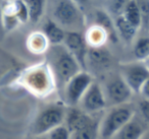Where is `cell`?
I'll list each match as a JSON object with an SVG mask.
<instances>
[{"label": "cell", "mask_w": 149, "mask_h": 139, "mask_svg": "<svg viewBox=\"0 0 149 139\" xmlns=\"http://www.w3.org/2000/svg\"><path fill=\"white\" fill-rule=\"evenodd\" d=\"M51 14L52 21L68 31H76L83 23L81 9L72 0H53Z\"/></svg>", "instance_id": "obj_4"}, {"label": "cell", "mask_w": 149, "mask_h": 139, "mask_svg": "<svg viewBox=\"0 0 149 139\" xmlns=\"http://www.w3.org/2000/svg\"><path fill=\"white\" fill-rule=\"evenodd\" d=\"M65 108L61 104H52L44 108L35 118L31 127V132L34 136L44 135L54 127L64 123Z\"/></svg>", "instance_id": "obj_5"}, {"label": "cell", "mask_w": 149, "mask_h": 139, "mask_svg": "<svg viewBox=\"0 0 149 139\" xmlns=\"http://www.w3.org/2000/svg\"><path fill=\"white\" fill-rule=\"evenodd\" d=\"M29 13V21L37 23L42 19L45 11L46 0H25Z\"/></svg>", "instance_id": "obj_17"}, {"label": "cell", "mask_w": 149, "mask_h": 139, "mask_svg": "<svg viewBox=\"0 0 149 139\" xmlns=\"http://www.w3.org/2000/svg\"><path fill=\"white\" fill-rule=\"evenodd\" d=\"M93 81L94 78L92 74L86 70H80L70 77L62 88L66 105L70 107H77L87 88Z\"/></svg>", "instance_id": "obj_6"}, {"label": "cell", "mask_w": 149, "mask_h": 139, "mask_svg": "<svg viewBox=\"0 0 149 139\" xmlns=\"http://www.w3.org/2000/svg\"><path fill=\"white\" fill-rule=\"evenodd\" d=\"M147 123H145L136 113L133 118L116 132L109 139H140L145 132H147Z\"/></svg>", "instance_id": "obj_12"}, {"label": "cell", "mask_w": 149, "mask_h": 139, "mask_svg": "<svg viewBox=\"0 0 149 139\" xmlns=\"http://www.w3.org/2000/svg\"><path fill=\"white\" fill-rule=\"evenodd\" d=\"M114 25H116V30L118 33V39L120 38L126 44H131L134 41L138 29L135 28L133 25H131L127 19H125L123 15H118L116 17Z\"/></svg>", "instance_id": "obj_16"}, {"label": "cell", "mask_w": 149, "mask_h": 139, "mask_svg": "<svg viewBox=\"0 0 149 139\" xmlns=\"http://www.w3.org/2000/svg\"><path fill=\"white\" fill-rule=\"evenodd\" d=\"M45 135L47 136L48 139H70V132L66 128L65 125L63 124L54 127L53 129L48 131Z\"/></svg>", "instance_id": "obj_23"}, {"label": "cell", "mask_w": 149, "mask_h": 139, "mask_svg": "<svg viewBox=\"0 0 149 139\" xmlns=\"http://www.w3.org/2000/svg\"><path fill=\"white\" fill-rule=\"evenodd\" d=\"M120 76L124 78L133 92L139 94L149 79V70L143 61L127 63L120 67Z\"/></svg>", "instance_id": "obj_8"}, {"label": "cell", "mask_w": 149, "mask_h": 139, "mask_svg": "<svg viewBox=\"0 0 149 139\" xmlns=\"http://www.w3.org/2000/svg\"><path fill=\"white\" fill-rule=\"evenodd\" d=\"M33 139H48V138H47V136L44 134V135H36V136H34Z\"/></svg>", "instance_id": "obj_30"}, {"label": "cell", "mask_w": 149, "mask_h": 139, "mask_svg": "<svg viewBox=\"0 0 149 139\" xmlns=\"http://www.w3.org/2000/svg\"><path fill=\"white\" fill-rule=\"evenodd\" d=\"M130 0H108V13L114 17L122 15L127 3Z\"/></svg>", "instance_id": "obj_24"}, {"label": "cell", "mask_w": 149, "mask_h": 139, "mask_svg": "<svg viewBox=\"0 0 149 139\" xmlns=\"http://www.w3.org/2000/svg\"><path fill=\"white\" fill-rule=\"evenodd\" d=\"M99 125L100 119L92 115L85 125L70 132V139H99Z\"/></svg>", "instance_id": "obj_14"}, {"label": "cell", "mask_w": 149, "mask_h": 139, "mask_svg": "<svg viewBox=\"0 0 149 139\" xmlns=\"http://www.w3.org/2000/svg\"><path fill=\"white\" fill-rule=\"evenodd\" d=\"M122 15L125 17V19H127L131 25H133L138 30L142 25V17H141L140 9L137 6L135 0H130L127 3Z\"/></svg>", "instance_id": "obj_18"}, {"label": "cell", "mask_w": 149, "mask_h": 139, "mask_svg": "<svg viewBox=\"0 0 149 139\" xmlns=\"http://www.w3.org/2000/svg\"><path fill=\"white\" fill-rule=\"evenodd\" d=\"M72 1L81 9V8H83V7H85L86 5L89 3L90 0H72Z\"/></svg>", "instance_id": "obj_28"}, {"label": "cell", "mask_w": 149, "mask_h": 139, "mask_svg": "<svg viewBox=\"0 0 149 139\" xmlns=\"http://www.w3.org/2000/svg\"><path fill=\"white\" fill-rule=\"evenodd\" d=\"M13 13L17 17L21 23H25L29 21V13L25 0H13Z\"/></svg>", "instance_id": "obj_22"}, {"label": "cell", "mask_w": 149, "mask_h": 139, "mask_svg": "<svg viewBox=\"0 0 149 139\" xmlns=\"http://www.w3.org/2000/svg\"><path fill=\"white\" fill-rule=\"evenodd\" d=\"M102 89L105 96L106 105H110L111 107L128 103L133 94V92L120 74L110 77L106 82L105 87Z\"/></svg>", "instance_id": "obj_7"}, {"label": "cell", "mask_w": 149, "mask_h": 139, "mask_svg": "<svg viewBox=\"0 0 149 139\" xmlns=\"http://www.w3.org/2000/svg\"><path fill=\"white\" fill-rule=\"evenodd\" d=\"M19 21L15 13L11 12H2V25L3 30L6 32L13 31L19 25Z\"/></svg>", "instance_id": "obj_25"}, {"label": "cell", "mask_w": 149, "mask_h": 139, "mask_svg": "<svg viewBox=\"0 0 149 139\" xmlns=\"http://www.w3.org/2000/svg\"><path fill=\"white\" fill-rule=\"evenodd\" d=\"M43 35L45 36L50 45H59L63 42L65 31L55 21L49 19L43 25Z\"/></svg>", "instance_id": "obj_15"}, {"label": "cell", "mask_w": 149, "mask_h": 139, "mask_svg": "<svg viewBox=\"0 0 149 139\" xmlns=\"http://www.w3.org/2000/svg\"><path fill=\"white\" fill-rule=\"evenodd\" d=\"M48 41L43 33H36L30 37L29 48L34 53H42L47 49Z\"/></svg>", "instance_id": "obj_21"}, {"label": "cell", "mask_w": 149, "mask_h": 139, "mask_svg": "<svg viewBox=\"0 0 149 139\" xmlns=\"http://www.w3.org/2000/svg\"><path fill=\"white\" fill-rule=\"evenodd\" d=\"M47 65L53 75L55 85L62 90L70 77L80 71L79 63L63 44L51 45L47 52Z\"/></svg>", "instance_id": "obj_1"}, {"label": "cell", "mask_w": 149, "mask_h": 139, "mask_svg": "<svg viewBox=\"0 0 149 139\" xmlns=\"http://www.w3.org/2000/svg\"><path fill=\"white\" fill-rule=\"evenodd\" d=\"M112 57L104 46L88 47L86 55V70L91 68L95 73H103L110 68Z\"/></svg>", "instance_id": "obj_11"}, {"label": "cell", "mask_w": 149, "mask_h": 139, "mask_svg": "<svg viewBox=\"0 0 149 139\" xmlns=\"http://www.w3.org/2000/svg\"><path fill=\"white\" fill-rule=\"evenodd\" d=\"M140 139H149V136H148V131H147V132H145L144 134H143V136L141 137Z\"/></svg>", "instance_id": "obj_31"}, {"label": "cell", "mask_w": 149, "mask_h": 139, "mask_svg": "<svg viewBox=\"0 0 149 139\" xmlns=\"http://www.w3.org/2000/svg\"><path fill=\"white\" fill-rule=\"evenodd\" d=\"M85 40L88 47H100L103 46L104 43L107 41V36L101 28L95 25L88 31Z\"/></svg>", "instance_id": "obj_19"}, {"label": "cell", "mask_w": 149, "mask_h": 139, "mask_svg": "<svg viewBox=\"0 0 149 139\" xmlns=\"http://www.w3.org/2000/svg\"><path fill=\"white\" fill-rule=\"evenodd\" d=\"M23 83L32 94L39 96H48L56 86L47 63L34 66L27 70L23 76Z\"/></svg>", "instance_id": "obj_2"}, {"label": "cell", "mask_w": 149, "mask_h": 139, "mask_svg": "<svg viewBox=\"0 0 149 139\" xmlns=\"http://www.w3.org/2000/svg\"><path fill=\"white\" fill-rule=\"evenodd\" d=\"M135 113V109L128 103L111 107L107 114L100 120L99 138L109 139L133 118Z\"/></svg>", "instance_id": "obj_3"}, {"label": "cell", "mask_w": 149, "mask_h": 139, "mask_svg": "<svg viewBox=\"0 0 149 139\" xmlns=\"http://www.w3.org/2000/svg\"><path fill=\"white\" fill-rule=\"evenodd\" d=\"M79 105L84 112L90 115L98 114L107 106L103 89L98 82L93 81L90 84L84 96H82Z\"/></svg>", "instance_id": "obj_9"}, {"label": "cell", "mask_w": 149, "mask_h": 139, "mask_svg": "<svg viewBox=\"0 0 149 139\" xmlns=\"http://www.w3.org/2000/svg\"><path fill=\"white\" fill-rule=\"evenodd\" d=\"M94 21L95 25L101 28L107 36V41L116 43L118 41V36L116 30L114 21L111 19L110 14L103 9H96L94 12Z\"/></svg>", "instance_id": "obj_13"}, {"label": "cell", "mask_w": 149, "mask_h": 139, "mask_svg": "<svg viewBox=\"0 0 149 139\" xmlns=\"http://www.w3.org/2000/svg\"><path fill=\"white\" fill-rule=\"evenodd\" d=\"M137 6L139 7L142 17V25L144 30L148 28V21H149V0H135Z\"/></svg>", "instance_id": "obj_26"}, {"label": "cell", "mask_w": 149, "mask_h": 139, "mask_svg": "<svg viewBox=\"0 0 149 139\" xmlns=\"http://www.w3.org/2000/svg\"><path fill=\"white\" fill-rule=\"evenodd\" d=\"M4 32L3 30V25H2V5L0 3V35Z\"/></svg>", "instance_id": "obj_29"}, {"label": "cell", "mask_w": 149, "mask_h": 139, "mask_svg": "<svg viewBox=\"0 0 149 139\" xmlns=\"http://www.w3.org/2000/svg\"><path fill=\"white\" fill-rule=\"evenodd\" d=\"M138 110H139V117L148 124L149 122V102L148 98H141V100L138 103Z\"/></svg>", "instance_id": "obj_27"}, {"label": "cell", "mask_w": 149, "mask_h": 139, "mask_svg": "<svg viewBox=\"0 0 149 139\" xmlns=\"http://www.w3.org/2000/svg\"><path fill=\"white\" fill-rule=\"evenodd\" d=\"M133 54L138 61H145L149 56V39L141 37L135 42Z\"/></svg>", "instance_id": "obj_20"}, {"label": "cell", "mask_w": 149, "mask_h": 139, "mask_svg": "<svg viewBox=\"0 0 149 139\" xmlns=\"http://www.w3.org/2000/svg\"><path fill=\"white\" fill-rule=\"evenodd\" d=\"M62 44L72 54V57L77 60L81 69L86 70V55H87L88 45L85 37L79 31H68L65 32Z\"/></svg>", "instance_id": "obj_10"}]
</instances>
